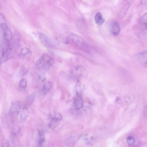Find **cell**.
<instances>
[{
	"label": "cell",
	"mask_w": 147,
	"mask_h": 147,
	"mask_svg": "<svg viewBox=\"0 0 147 147\" xmlns=\"http://www.w3.org/2000/svg\"><path fill=\"white\" fill-rule=\"evenodd\" d=\"M50 121L48 126L51 129H53L57 127L62 119V116L59 112L53 111L51 112L49 115Z\"/></svg>",
	"instance_id": "6da1fadb"
},
{
	"label": "cell",
	"mask_w": 147,
	"mask_h": 147,
	"mask_svg": "<svg viewBox=\"0 0 147 147\" xmlns=\"http://www.w3.org/2000/svg\"><path fill=\"white\" fill-rule=\"evenodd\" d=\"M69 38L71 40L80 48L84 50L87 49L86 43L84 40L79 36L71 33L70 34Z\"/></svg>",
	"instance_id": "7a4b0ae2"
},
{
	"label": "cell",
	"mask_w": 147,
	"mask_h": 147,
	"mask_svg": "<svg viewBox=\"0 0 147 147\" xmlns=\"http://www.w3.org/2000/svg\"><path fill=\"white\" fill-rule=\"evenodd\" d=\"M39 37L41 43L44 46L48 47H53L55 46V41L45 34L40 33Z\"/></svg>",
	"instance_id": "3957f363"
},
{
	"label": "cell",
	"mask_w": 147,
	"mask_h": 147,
	"mask_svg": "<svg viewBox=\"0 0 147 147\" xmlns=\"http://www.w3.org/2000/svg\"><path fill=\"white\" fill-rule=\"evenodd\" d=\"M21 105L18 100H14L12 103L9 111V114L12 116L18 115L20 112Z\"/></svg>",
	"instance_id": "277c9868"
},
{
	"label": "cell",
	"mask_w": 147,
	"mask_h": 147,
	"mask_svg": "<svg viewBox=\"0 0 147 147\" xmlns=\"http://www.w3.org/2000/svg\"><path fill=\"white\" fill-rule=\"evenodd\" d=\"M40 59L42 62L44 63L43 67L46 69L48 68L54 63V61L53 58L46 53H43Z\"/></svg>",
	"instance_id": "5b68a950"
},
{
	"label": "cell",
	"mask_w": 147,
	"mask_h": 147,
	"mask_svg": "<svg viewBox=\"0 0 147 147\" xmlns=\"http://www.w3.org/2000/svg\"><path fill=\"white\" fill-rule=\"evenodd\" d=\"M136 57L138 61L142 66L147 67V51L138 53Z\"/></svg>",
	"instance_id": "8992f818"
},
{
	"label": "cell",
	"mask_w": 147,
	"mask_h": 147,
	"mask_svg": "<svg viewBox=\"0 0 147 147\" xmlns=\"http://www.w3.org/2000/svg\"><path fill=\"white\" fill-rule=\"evenodd\" d=\"M109 31L113 35L116 36L119 33L120 28L119 24L116 22H112L109 25Z\"/></svg>",
	"instance_id": "52a82bcc"
},
{
	"label": "cell",
	"mask_w": 147,
	"mask_h": 147,
	"mask_svg": "<svg viewBox=\"0 0 147 147\" xmlns=\"http://www.w3.org/2000/svg\"><path fill=\"white\" fill-rule=\"evenodd\" d=\"M19 114H20L19 119V121L20 123H22L25 121L28 117L29 115V112L27 109L25 107L21 111H20Z\"/></svg>",
	"instance_id": "ba28073f"
},
{
	"label": "cell",
	"mask_w": 147,
	"mask_h": 147,
	"mask_svg": "<svg viewBox=\"0 0 147 147\" xmlns=\"http://www.w3.org/2000/svg\"><path fill=\"white\" fill-rule=\"evenodd\" d=\"M32 54V51L30 49L26 47H24L21 50L20 57L21 58L24 59L30 57Z\"/></svg>",
	"instance_id": "9c48e42d"
},
{
	"label": "cell",
	"mask_w": 147,
	"mask_h": 147,
	"mask_svg": "<svg viewBox=\"0 0 147 147\" xmlns=\"http://www.w3.org/2000/svg\"><path fill=\"white\" fill-rule=\"evenodd\" d=\"M39 140L38 145L39 147H44L45 142V134L42 130L38 131Z\"/></svg>",
	"instance_id": "30bf717a"
},
{
	"label": "cell",
	"mask_w": 147,
	"mask_h": 147,
	"mask_svg": "<svg viewBox=\"0 0 147 147\" xmlns=\"http://www.w3.org/2000/svg\"><path fill=\"white\" fill-rule=\"evenodd\" d=\"M95 20L96 23L98 26H101L105 22L102 15L100 12H98L95 16Z\"/></svg>",
	"instance_id": "8fae6325"
},
{
	"label": "cell",
	"mask_w": 147,
	"mask_h": 147,
	"mask_svg": "<svg viewBox=\"0 0 147 147\" xmlns=\"http://www.w3.org/2000/svg\"><path fill=\"white\" fill-rule=\"evenodd\" d=\"M36 92H34L27 97L25 101L26 105L30 106L32 104L36 96Z\"/></svg>",
	"instance_id": "7c38bea8"
},
{
	"label": "cell",
	"mask_w": 147,
	"mask_h": 147,
	"mask_svg": "<svg viewBox=\"0 0 147 147\" xmlns=\"http://www.w3.org/2000/svg\"><path fill=\"white\" fill-rule=\"evenodd\" d=\"M74 106L77 109H80L83 106V100L79 96L75 100L74 102Z\"/></svg>",
	"instance_id": "4fadbf2b"
},
{
	"label": "cell",
	"mask_w": 147,
	"mask_h": 147,
	"mask_svg": "<svg viewBox=\"0 0 147 147\" xmlns=\"http://www.w3.org/2000/svg\"><path fill=\"white\" fill-rule=\"evenodd\" d=\"M52 87V84L51 82H47L44 83L42 88V91L46 94L51 89Z\"/></svg>",
	"instance_id": "5bb4252c"
},
{
	"label": "cell",
	"mask_w": 147,
	"mask_h": 147,
	"mask_svg": "<svg viewBox=\"0 0 147 147\" xmlns=\"http://www.w3.org/2000/svg\"><path fill=\"white\" fill-rule=\"evenodd\" d=\"M20 130V126L18 124H15L13 126L12 131L11 135L14 137L17 136Z\"/></svg>",
	"instance_id": "9a60e30c"
},
{
	"label": "cell",
	"mask_w": 147,
	"mask_h": 147,
	"mask_svg": "<svg viewBox=\"0 0 147 147\" xmlns=\"http://www.w3.org/2000/svg\"><path fill=\"white\" fill-rule=\"evenodd\" d=\"M27 81L24 78L22 79L20 82L19 84V88L22 89H25L27 86Z\"/></svg>",
	"instance_id": "2e32d148"
},
{
	"label": "cell",
	"mask_w": 147,
	"mask_h": 147,
	"mask_svg": "<svg viewBox=\"0 0 147 147\" xmlns=\"http://www.w3.org/2000/svg\"><path fill=\"white\" fill-rule=\"evenodd\" d=\"M126 142L129 145L132 146L135 144V140L134 138L132 136H129L127 138Z\"/></svg>",
	"instance_id": "e0dca14e"
},
{
	"label": "cell",
	"mask_w": 147,
	"mask_h": 147,
	"mask_svg": "<svg viewBox=\"0 0 147 147\" xmlns=\"http://www.w3.org/2000/svg\"><path fill=\"white\" fill-rule=\"evenodd\" d=\"M139 21L143 24H147V13L144 14L140 18Z\"/></svg>",
	"instance_id": "ac0fdd59"
},
{
	"label": "cell",
	"mask_w": 147,
	"mask_h": 147,
	"mask_svg": "<svg viewBox=\"0 0 147 147\" xmlns=\"http://www.w3.org/2000/svg\"><path fill=\"white\" fill-rule=\"evenodd\" d=\"M28 72V70L24 66L22 65L20 69L19 74L21 76L25 75Z\"/></svg>",
	"instance_id": "d6986e66"
},
{
	"label": "cell",
	"mask_w": 147,
	"mask_h": 147,
	"mask_svg": "<svg viewBox=\"0 0 147 147\" xmlns=\"http://www.w3.org/2000/svg\"><path fill=\"white\" fill-rule=\"evenodd\" d=\"M61 39L63 43L65 44H68L69 43V39L67 36H62Z\"/></svg>",
	"instance_id": "ffe728a7"
},
{
	"label": "cell",
	"mask_w": 147,
	"mask_h": 147,
	"mask_svg": "<svg viewBox=\"0 0 147 147\" xmlns=\"http://www.w3.org/2000/svg\"><path fill=\"white\" fill-rule=\"evenodd\" d=\"M82 90L81 84L80 82H78L76 86V91L78 94H80Z\"/></svg>",
	"instance_id": "44dd1931"
},
{
	"label": "cell",
	"mask_w": 147,
	"mask_h": 147,
	"mask_svg": "<svg viewBox=\"0 0 147 147\" xmlns=\"http://www.w3.org/2000/svg\"><path fill=\"white\" fill-rule=\"evenodd\" d=\"M1 147H9L8 142L6 140H3L2 143Z\"/></svg>",
	"instance_id": "7402d4cb"
},
{
	"label": "cell",
	"mask_w": 147,
	"mask_h": 147,
	"mask_svg": "<svg viewBox=\"0 0 147 147\" xmlns=\"http://www.w3.org/2000/svg\"><path fill=\"white\" fill-rule=\"evenodd\" d=\"M46 79L45 77L43 75H40L38 77V80L39 81L42 82L44 81Z\"/></svg>",
	"instance_id": "603a6c76"
},
{
	"label": "cell",
	"mask_w": 147,
	"mask_h": 147,
	"mask_svg": "<svg viewBox=\"0 0 147 147\" xmlns=\"http://www.w3.org/2000/svg\"><path fill=\"white\" fill-rule=\"evenodd\" d=\"M142 3L147 7V1H142Z\"/></svg>",
	"instance_id": "cb8c5ba5"
},
{
	"label": "cell",
	"mask_w": 147,
	"mask_h": 147,
	"mask_svg": "<svg viewBox=\"0 0 147 147\" xmlns=\"http://www.w3.org/2000/svg\"><path fill=\"white\" fill-rule=\"evenodd\" d=\"M15 147H21V146L19 143H17L15 145Z\"/></svg>",
	"instance_id": "d4e9b609"
}]
</instances>
